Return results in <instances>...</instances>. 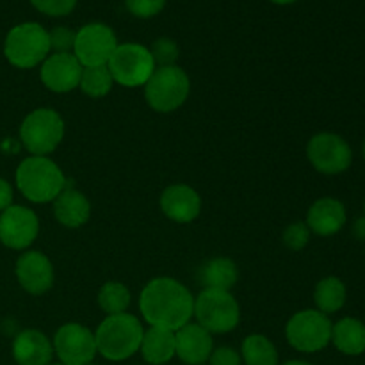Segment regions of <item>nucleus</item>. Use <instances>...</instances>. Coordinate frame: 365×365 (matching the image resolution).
<instances>
[{
	"mask_svg": "<svg viewBox=\"0 0 365 365\" xmlns=\"http://www.w3.org/2000/svg\"><path fill=\"white\" fill-rule=\"evenodd\" d=\"M4 56L20 70L39 66L50 56L48 31L36 21L14 25L4 41Z\"/></svg>",
	"mask_w": 365,
	"mask_h": 365,
	"instance_id": "4",
	"label": "nucleus"
},
{
	"mask_svg": "<svg viewBox=\"0 0 365 365\" xmlns=\"http://www.w3.org/2000/svg\"><path fill=\"white\" fill-rule=\"evenodd\" d=\"M75 36H77V32L73 29L64 27V25L53 27L52 31H48L50 52L53 50V53H73Z\"/></svg>",
	"mask_w": 365,
	"mask_h": 365,
	"instance_id": "30",
	"label": "nucleus"
},
{
	"mask_svg": "<svg viewBox=\"0 0 365 365\" xmlns=\"http://www.w3.org/2000/svg\"><path fill=\"white\" fill-rule=\"evenodd\" d=\"M346 221H348V212L344 203L331 196H324L310 205L305 223L312 234L319 237H330L346 227Z\"/></svg>",
	"mask_w": 365,
	"mask_h": 365,
	"instance_id": "18",
	"label": "nucleus"
},
{
	"mask_svg": "<svg viewBox=\"0 0 365 365\" xmlns=\"http://www.w3.org/2000/svg\"><path fill=\"white\" fill-rule=\"evenodd\" d=\"M310 234H312V232L309 230L305 221H294V223H291L284 230V234H282V242H284L289 250H292V252H299V250H303L309 245Z\"/></svg>",
	"mask_w": 365,
	"mask_h": 365,
	"instance_id": "29",
	"label": "nucleus"
},
{
	"mask_svg": "<svg viewBox=\"0 0 365 365\" xmlns=\"http://www.w3.org/2000/svg\"><path fill=\"white\" fill-rule=\"evenodd\" d=\"M139 310L150 327L177 331L191 323L195 314V296L175 278L157 277L143 287Z\"/></svg>",
	"mask_w": 365,
	"mask_h": 365,
	"instance_id": "1",
	"label": "nucleus"
},
{
	"mask_svg": "<svg viewBox=\"0 0 365 365\" xmlns=\"http://www.w3.org/2000/svg\"><path fill=\"white\" fill-rule=\"evenodd\" d=\"M48 365H63L61 362H56V364H48Z\"/></svg>",
	"mask_w": 365,
	"mask_h": 365,
	"instance_id": "39",
	"label": "nucleus"
},
{
	"mask_svg": "<svg viewBox=\"0 0 365 365\" xmlns=\"http://www.w3.org/2000/svg\"><path fill=\"white\" fill-rule=\"evenodd\" d=\"M114 84L123 88H141L148 82L155 71V63L150 48L139 43H123L118 45L107 63Z\"/></svg>",
	"mask_w": 365,
	"mask_h": 365,
	"instance_id": "9",
	"label": "nucleus"
},
{
	"mask_svg": "<svg viewBox=\"0 0 365 365\" xmlns=\"http://www.w3.org/2000/svg\"><path fill=\"white\" fill-rule=\"evenodd\" d=\"M241 359L246 365H280L277 346L260 334H252L242 341Z\"/></svg>",
	"mask_w": 365,
	"mask_h": 365,
	"instance_id": "25",
	"label": "nucleus"
},
{
	"mask_svg": "<svg viewBox=\"0 0 365 365\" xmlns=\"http://www.w3.org/2000/svg\"><path fill=\"white\" fill-rule=\"evenodd\" d=\"M14 273H16L20 287L34 296L48 292L52 289L53 280H56V273H53L50 259L43 252H36V250L25 252L18 257Z\"/></svg>",
	"mask_w": 365,
	"mask_h": 365,
	"instance_id": "14",
	"label": "nucleus"
},
{
	"mask_svg": "<svg viewBox=\"0 0 365 365\" xmlns=\"http://www.w3.org/2000/svg\"><path fill=\"white\" fill-rule=\"evenodd\" d=\"M64 138V120L57 110L39 107L29 113L20 125V141L31 155L56 152Z\"/></svg>",
	"mask_w": 365,
	"mask_h": 365,
	"instance_id": "7",
	"label": "nucleus"
},
{
	"mask_svg": "<svg viewBox=\"0 0 365 365\" xmlns=\"http://www.w3.org/2000/svg\"><path fill=\"white\" fill-rule=\"evenodd\" d=\"M346 299H348V289H346L344 282L337 277L323 278L317 282L316 289H314L316 309L324 316L339 312L346 305Z\"/></svg>",
	"mask_w": 365,
	"mask_h": 365,
	"instance_id": "24",
	"label": "nucleus"
},
{
	"mask_svg": "<svg viewBox=\"0 0 365 365\" xmlns=\"http://www.w3.org/2000/svg\"><path fill=\"white\" fill-rule=\"evenodd\" d=\"M13 205V187L7 180L0 178V212Z\"/></svg>",
	"mask_w": 365,
	"mask_h": 365,
	"instance_id": "34",
	"label": "nucleus"
},
{
	"mask_svg": "<svg viewBox=\"0 0 365 365\" xmlns=\"http://www.w3.org/2000/svg\"><path fill=\"white\" fill-rule=\"evenodd\" d=\"M113 86V75H110L107 64H103V66L82 68L78 88H81V91L84 93V95H88L89 98H103V96L109 95Z\"/></svg>",
	"mask_w": 365,
	"mask_h": 365,
	"instance_id": "27",
	"label": "nucleus"
},
{
	"mask_svg": "<svg viewBox=\"0 0 365 365\" xmlns=\"http://www.w3.org/2000/svg\"><path fill=\"white\" fill-rule=\"evenodd\" d=\"M82 64L73 53H50L41 63L39 78L53 93H70L78 88Z\"/></svg>",
	"mask_w": 365,
	"mask_h": 365,
	"instance_id": "15",
	"label": "nucleus"
},
{
	"mask_svg": "<svg viewBox=\"0 0 365 365\" xmlns=\"http://www.w3.org/2000/svg\"><path fill=\"white\" fill-rule=\"evenodd\" d=\"M239 280V269L228 257H214L198 269V282L203 289L232 291Z\"/></svg>",
	"mask_w": 365,
	"mask_h": 365,
	"instance_id": "23",
	"label": "nucleus"
},
{
	"mask_svg": "<svg viewBox=\"0 0 365 365\" xmlns=\"http://www.w3.org/2000/svg\"><path fill=\"white\" fill-rule=\"evenodd\" d=\"M331 344L346 356L365 353V323L356 317H342L331 327Z\"/></svg>",
	"mask_w": 365,
	"mask_h": 365,
	"instance_id": "21",
	"label": "nucleus"
},
{
	"mask_svg": "<svg viewBox=\"0 0 365 365\" xmlns=\"http://www.w3.org/2000/svg\"><path fill=\"white\" fill-rule=\"evenodd\" d=\"M364 217H365V203H364Z\"/></svg>",
	"mask_w": 365,
	"mask_h": 365,
	"instance_id": "40",
	"label": "nucleus"
},
{
	"mask_svg": "<svg viewBox=\"0 0 365 365\" xmlns=\"http://www.w3.org/2000/svg\"><path fill=\"white\" fill-rule=\"evenodd\" d=\"M11 353L18 365H48L52 364L53 346L43 331L27 328L14 337Z\"/></svg>",
	"mask_w": 365,
	"mask_h": 365,
	"instance_id": "19",
	"label": "nucleus"
},
{
	"mask_svg": "<svg viewBox=\"0 0 365 365\" xmlns=\"http://www.w3.org/2000/svg\"><path fill=\"white\" fill-rule=\"evenodd\" d=\"M125 6L135 18H152L166 6V0H125Z\"/></svg>",
	"mask_w": 365,
	"mask_h": 365,
	"instance_id": "32",
	"label": "nucleus"
},
{
	"mask_svg": "<svg viewBox=\"0 0 365 365\" xmlns=\"http://www.w3.org/2000/svg\"><path fill=\"white\" fill-rule=\"evenodd\" d=\"M353 235H355L359 241H365V217H359V220L353 223Z\"/></svg>",
	"mask_w": 365,
	"mask_h": 365,
	"instance_id": "35",
	"label": "nucleus"
},
{
	"mask_svg": "<svg viewBox=\"0 0 365 365\" xmlns=\"http://www.w3.org/2000/svg\"><path fill=\"white\" fill-rule=\"evenodd\" d=\"M116 46L118 39L113 29L100 21H93L77 31L73 56L77 57L82 68L103 66L109 63Z\"/></svg>",
	"mask_w": 365,
	"mask_h": 365,
	"instance_id": "11",
	"label": "nucleus"
},
{
	"mask_svg": "<svg viewBox=\"0 0 365 365\" xmlns=\"http://www.w3.org/2000/svg\"><path fill=\"white\" fill-rule=\"evenodd\" d=\"M192 317H196V323L210 335L230 334L239 327L241 307L230 291L203 289L195 298Z\"/></svg>",
	"mask_w": 365,
	"mask_h": 365,
	"instance_id": "5",
	"label": "nucleus"
},
{
	"mask_svg": "<svg viewBox=\"0 0 365 365\" xmlns=\"http://www.w3.org/2000/svg\"><path fill=\"white\" fill-rule=\"evenodd\" d=\"M330 317L317 309H305L296 312L285 327V337L291 348L299 353L323 351L331 342Z\"/></svg>",
	"mask_w": 365,
	"mask_h": 365,
	"instance_id": "8",
	"label": "nucleus"
},
{
	"mask_svg": "<svg viewBox=\"0 0 365 365\" xmlns=\"http://www.w3.org/2000/svg\"><path fill=\"white\" fill-rule=\"evenodd\" d=\"M160 210L175 223H192L202 212V198L191 185L171 184L160 195Z\"/></svg>",
	"mask_w": 365,
	"mask_h": 365,
	"instance_id": "16",
	"label": "nucleus"
},
{
	"mask_svg": "<svg viewBox=\"0 0 365 365\" xmlns=\"http://www.w3.org/2000/svg\"><path fill=\"white\" fill-rule=\"evenodd\" d=\"M143 335L145 328L132 314L106 316L95 331L96 351L109 362H123L139 351Z\"/></svg>",
	"mask_w": 365,
	"mask_h": 365,
	"instance_id": "3",
	"label": "nucleus"
},
{
	"mask_svg": "<svg viewBox=\"0 0 365 365\" xmlns=\"http://www.w3.org/2000/svg\"><path fill=\"white\" fill-rule=\"evenodd\" d=\"M53 353L63 365H88L96 356L95 334L81 323H66L53 335Z\"/></svg>",
	"mask_w": 365,
	"mask_h": 365,
	"instance_id": "12",
	"label": "nucleus"
},
{
	"mask_svg": "<svg viewBox=\"0 0 365 365\" xmlns=\"http://www.w3.org/2000/svg\"><path fill=\"white\" fill-rule=\"evenodd\" d=\"M269 2L278 4V6H289V4H294L296 0H269Z\"/></svg>",
	"mask_w": 365,
	"mask_h": 365,
	"instance_id": "37",
	"label": "nucleus"
},
{
	"mask_svg": "<svg viewBox=\"0 0 365 365\" xmlns=\"http://www.w3.org/2000/svg\"><path fill=\"white\" fill-rule=\"evenodd\" d=\"M16 187L29 202L50 203L66 189L63 170L50 157H25L14 173Z\"/></svg>",
	"mask_w": 365,
	"mask_h": 365,
	"instance_id": "2",
	"label": "nucleus"
},
{
	"mask_svg": "<svg viewBox=\"0 0 365 365\" xmlns=\"http://www.w3.org/2000/svg\"><path fill=\"white\" fill-rule=\"evenodd\" d=\"M282 365H314V364L305 362V360H287V362H284Z\"/></svg>",
	"mask_w": 365,
	"mask_h": 365,
	"instance_id": "36",
	"label": "nucleus"
},
{
	"mask_svg": "<svg viewBox=\"0 0 365 365\" xmlns=\"http://www.w3.org/2000/svg\"><path fill=\"white\" fill-rule=\"evenodd\" d=\"M214 351L212 335L198 323H187L175 331V356L187 365L209 362Z\"/></svg>",
	"mask_w": 365,
	"mask_h": 365,
	"instance_id": "17",
	"label": "nucleus"
},
{
	"mask_svg": "<svg viewBox=\"0 0 365 365\" xmlns=\"http://www.w3.org/2000/svg\"><path fill=\"white\" fill-rule=\"evenodd\" d=\"M39 234L36 212L24 205H11L0 212V242L11 250H27Z\"/></svg>",
	"mask_w": 365,
	"mask_h": 365,
	"instance_id": "13",
	"label": "nucleus"
},
{
	"mask_svg": "<svg viewBox=\"0 0 365 365\" xmlns=\"http://www.w3.org/2000/svg\"><path fill=\"white\" fill-rule=\"evenodd\" d=\"M139 351L146 364L166 365L175 359V331L150 327L148 330H145Z\"/></svg>",
	"mask_w": 365,
	"mask_h": 365,
	"instance_id": "22",
	"label": "nucleus"
},
{
	"mask_svg": "<svg viewBox=\"0 0 365 365\" xmlns=\"http://www.w3.org/2000/svg\"><path fill=\"white\" fill-rule=\"evenodd\" d=\"M88 365H98V364H93V362H91V364H88Z\"/></svg>",
	"mask_w": 365,
	"mask_h": 365,
	"instance_id": "41",
	"label": "nucleus"
},
{
	"mask_svg": "<svg viewBox=\"0 0 365 365\" xmlns=\"http://www.w3.org/2000/svg\"><path fill=\"white\" fill-rule=\"evenodd\" d=\"M52 203L57 223L66 228L84 227L91 216V203L77 189H64Z\"/></svg>",
	"mask_w": 365,
	"mask_h": 365,
	"instance_id": "20",
	"label": "nucleus"
},
{
	"mask_svg": "<svg viewBox=\"0 0 365 365\" xmlns=\"http://www.w3.org/2000/svg\"><path fill=\"white\" fill-rule=\"evenodd\" d=\"M362 155H364V160H365V139H364V146H362Z\"/></svg>",
	"mask_w": 365,
	"mask_h": 365,
	"instance_id": "38",
	"label": "nucleus"
},
{
	"mask_svg": "<svg viewBox=\"0 0 365 365\" xmlns=\"http://www.w3.org/2000/svg\"><path fill=\"white\" fill-rule=\"evenodd\" d=\"M210 365H242V359L239 355V351H235L234 348H228V346H223V348L214 349L212 355L209 359Z\"/></svg>",
	"mask_w": 365,
	"mask_h": 365,
	"instance_id": "33",
	"label": "nucleus"
},
{
	"mask_svg": "<svg viewBox=\"0 0 365 365\" xmlns=\"http://www.w3.org/2000/svg\"><path fill=\"white\" fill-rule=\"evenodd\" d=\"M307 157L314 170L323 175H341L353 163V150L342 135L334 132H319L307 145Z\"/></svg>",
	"mask_w": 365,
	"mask_h": 365,
	"instance_id": "10",
	"label": "nucleus"
},
{
	"mask_svg": "<svg viewBox=\"0 0 365 365\" xmlns=\"http://www.w3.org/2000/svg\"><path fill=\"white\" fill-rule=\"evenodd\" d=\"M143 88H145L146 103L155 113L168 114L184 106L191 91V81L185 70L175 64V66L155 68Z\"/></svg>",
	"mask_w": 365,
	"mask_h": 365,
	"instance_id": "6",
	"label": "nucleus"
},
{
	"mask_svg": "<svg viewBox=\"0 0 365 365\" xmlns=\"http://www.w3.org/2000/svg\"><path fill=\"white\" fill-rule=\"evenodd\" d=\"M32 6L46 16H66L77 6V0H31Z\"/></svg>",
	"mask_w": 365,
	"mask_h": 365,
	"instance_id": "31",
	"label": "nucleus"
},
{
	"mask_svg": "<svg viewBox=\"0 0 365 365\" xmlns=\"http://www.w3.org/2000/svg\"><path fill=\"white\" fill-rule=\"evenodd\" d=\"M98 302L100 309L106 312V316H116V314L127 312L130 307L132 296L130 291L125 287L121 282H106L98 291Z\"/></svg>",
	"mask_w": 365,
	"mask_h": 365,
	"instance_id": "26",
	"label": "nucleus"
},
{
	"mask_svg": "<svg viewBox=\"0 0 365 365\" xmlns=\"http://www.w3.org/2000/svg\"><path fill=\"white\" fill-rule=\"evenodd\" d=\"M150 53L153 57V63L157 68L160 66H175L178 56H180V48H178L177 41H173L171 38H157L155 41L150 46Z\"/></svg>",
	"mask_w": 365,
	"mask_h": 365,
	"instance_id": "28",
	"label": "nucleus"
}]
</instances>
